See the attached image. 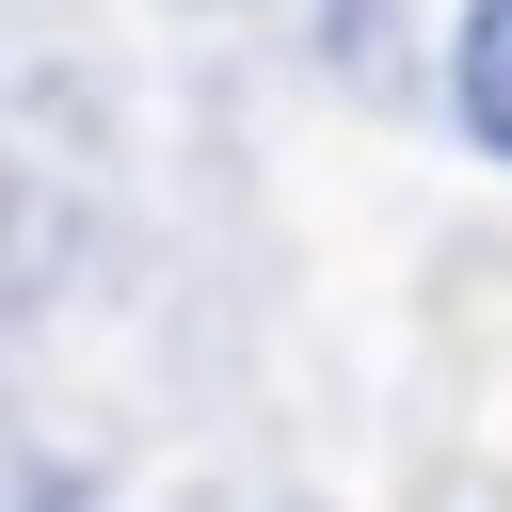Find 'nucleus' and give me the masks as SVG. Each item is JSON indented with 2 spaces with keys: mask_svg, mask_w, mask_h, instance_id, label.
<instances>
[{
  "mask_svg": "<svg viewBox=\"0 0 512 512\" xmlns=\"http://www.w3.org/2000/svg\"><path fill=\"white\" fill-rule=\"evenodd\" d=\"M448 96H464L480 160H512V0H464V48H448Z\"/></svg>",
  "mask_w": 512,
  "mask_h": 512,
  "instance_id": "nucleus-1",
  "label": "nucleus"
}]
</instances>
